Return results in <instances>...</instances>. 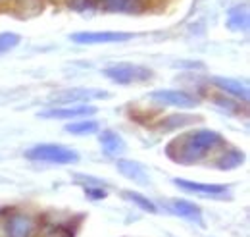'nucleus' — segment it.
Masks as SVG:
<instances>
[{
	"label": "nucleus",
	"instance_id": "f257e3e1",
	"mask_svg": "<svg viewBox=\"0 0 250 237\" xmlns=\"http://www.w3.org/2000/svg\"><path fill=\"white\" fill-rule=\"evenodd\" d=\"M221 143V135L214 129H192L175 137L167 147L166 154L177 164H194L206 156L212 148Z\"/></svg>",
	"mask_w": 250,
	"mask_h": 237
},
{
	"label": "nucleus",
	"instance_id": "f03ea898",
	"mask_svg": "<svg viewBox=\"0 0 250 237\" xmlns=\"http://www.w3.org/2000/svg\"><path fill=\"white\" fill-rule=\"evenodd\" d=\"M25 158L33 162H46V164H75L79 162V154L77 150L63 145H52V143H44V145H35L25 152Z\"/></svg>",
	"mask_w": 250,
	"mask_h": 237
},
{
	"label": "nucleus",
	"instance_id": "7ed1b4c3",
	"mask_svg": "<svg viewBox=\"0 0 250 237\" xmlns=\"http://www.w3.org/2000/svg\"><path fill=\"white\" fill-rule=\"evenodd\" d=\"M104 75L120 85H131V83H143L152 77V70L145 66H133V64H116L104 70Z\"/></svg>",
	"mask_w": 250,
	"mask_h": 237
},
{
	"label": "nucleus",
	"instance_id": "20e7f679",
	"mask_svg": "<svg viewBox=\"0 0 250 237\" xmlns=\"http://www.w3.org/2000/svg\"><path fill=\"white\" fill-rule=\"evenodd\" d=\"M133 33L125 31H79L73 33L69 39L75 45H108V43H125L133 39Z\"/></svg>",
	"mask_w": 250,
	"mask_h": 237
},
{
	"label": "nucleus",
	"instance_id": "39448f33",
	"mask_svg": "<svg viewBox=\"0 0 250 237\" xmlns=\"http://www.w3.org/2000/svg\"><path fill=\"white\" fill-rule=\"evenodd\" d=\"M110 93L102 89H91V87H71V89H62L52 95V100L71 104V102H89V100H98V98H108Z\"/></svg>",
	"mask_w": 250,
	"mask_h": 237
},
{
	"label": "nucleus",
	"instance_id": "423d86ee",
	"mask_svg": "<svg viewBox=\"0 0 250 237\" xmlns=\"http://www.w3.org/2000/svg\"><path fill=\"white\" fill-rule=\"evenodd\" d=\"M150 98L160 104H167V106H175V108H196L198 106L196 96H192L187 91L158 89L150 93Z\"/></svg>",
	"mask_w": 250,
	"mask_h": 237
},
{
	"label": "nucleus",
	"instance_id": "0eeeda50",
	"mask_svg": "<svg viewBox=\"0 0 250 237\" xmlns=\"http://www.w3.org/2000/svg\"><path fill=\"white\" fill-rule=\"evenodd\" d=\"M93 114H96V108L91 106V104H75V106H60V108H52V110H42V112H39V118L75 119L93 116Z\"/></svg>",
	"mask_w": 250,
	"mask_h": 237
},
{
	"label": "nucleus",
	"instance_id": "6e6552de",
	"mask_svg": "<svg viewBox=\"0 0 250 237\" xmlns=\"http://www.w3.org/2000/svg\"><path fill=\"white\" fill-rule=\"evenodd\" d=\"M173 183L187 193H196V195H204V197H223L229 191L227 185H219V183H200V181H188V179L179 178L173 179Z\"/></svg>",
	"mask_w": 250,
	"mask_h": 237
},
{
	"label": "nucleus",
	"instance_id": "1a4fd4ad",
	"mask_svg": "<svg viewBox=\"0 0 250 237\" xmlns=\"http://www.w3.org/2000/svg\"><path fill=\"white\" fill-rule=\"evenodd\" d=\"M116 168L118 172L125 176L127 179L139 183V185H148L150 183V178H148V172L145 170V166L137 160H125V158H120L116 160Z\"/></svg>",
	"mask_w": 250,
	"mask_h": 237
},
{
	"label": "nucleus",
	"instance_id": "9d476101",
	"mask_svg": "<svg viewBox=\"0 0 250 237\" xmlns=\"http://www.w3.org/2000/svg\"><path fill=\"white\" fill-rule=\"evenodd\" d=\"M6 234L8 237H31L35 234V222L27 214H14L6 222Z\"/></svg>",
	"mask_w": 250,
	"mask_h": 237
},
{
	"label": "nucleus",
	"instance_id": "9b49d317",
	"mask_svg": "<svg viewBox=\"0 0 250 237\" xmlns=\"http://www.w3.org/2000/svg\"><path fill=\"white\" fill-rule=\"evenodd\" d=\"M167 210L173 212L175 216H181V218H187V220H192L200 226H204V218H202V210L198 205L190 203L187 199H171L167 201Z\"/></svg>",
	"mask_w": 250,
	"mask_h": 237
},
{
	"label": "nucleus",
	"instance_id": "f8f14e48",
	"mask_svg": "<svg viewBox=\"0 0 250 237\" xmlns=\"http://www.w3.org/2000/svg\"><path fill=\"white\" fill-rule=\"evenodd\" d=\"M214 85L221 89L223 93H227V95H231V96H235V98H239V100H243V102H249V85L247 83H243V81H237V79H231V77H219L216 75L214 79Z\"/></svg>",
	"mask_w": 250,
	"mask_h": 237
},
{
	"label": "nucleus",
	"instance_id": "ddd939ff",
	"mask_svg": "<svg viewBox=\"0 0 250 237\" xmlns=\"http://www.w3.org/2000/svg\"><path fill=\"white\" fill-rule=\"evenodd\" d=\"M98 141H100V147L106 154L110 156H120L125 150V141L124 137L114 131V129H104L100 135H98Z\"/></svg>",
	"mask_w": 250,
	"mask_h": 237
},
{
	"label": "nucleus",
	"instance_id": "4468645a",
	"mask_svg": "<svg viewBox=\"0 0 250 237\" xmlns=\"http://www.w3.org/2000/svg\"><path fill=\"white\" fill-rule=\"evenodd\" d=\"M77 226L69 222H46L41 230V237H75Z\"/></svg>",
	"mask_w": 250,
	"mask_h": 237
},
{
	"label": "nucleus",
	"instance_id": "2eb2a0df",
	"mask_svg": "<svg viewBox=\"0 0 250 237\" xmlns=\"http://www.w3.org/2000/svg\"><path fill=\"white\" fill-rule=\"evenodd\" d=\"M227 27L231 31H247L249 29V8L247 4H239L229 10Z\"/></svg>",
	"mask_w": 250,
	"mask_h": 237
},
{
	"label": "nucleus",
	"instance_id": "dca6fc26",
	"mask_svg": "<svg viewBox=\"0 0 250 237\" xmlns=\"http://www.w3.org/2000/svg\"><path fill=\"white\" fill-rule=\"evenodd\" d=\"M245 162V152H241L239 148H227V152H223L218 158L216 166L219 170H233V168H239L241 164Z\"/></svg>",
	"mask_w": 250,
	"mask_h": 237
},
{
	"label": "nucleus",
	"instance_id": "f3484780",
	"mask_svg": "<svg viewBox=\"0 0 250 237\" xmlns=\"http://www.w3.org/2000/svg\"><path fill=\"white\" fill-rule=\"evenodd\" d=\"M100 6L106 12L129 14V12H135L141 6V0H100Z\"/></svg>",
	"mask_w": 250,
	"mask_h": 237
},
{
	"label": "nucleus",
	"instance_id": "a211bd4d",
	"mask_svg": "<svg viewBox=\"0 0 250 237\" xmlns=\"http://www.w3.org/2000/svg\"><path fill=\"white\" fill-rule=\"evenodd\" d=\"M198 118L194 116H187V114H169L167 118H164L160 121V129L162 131H171V129H181L188 123L196 121Z\"/></svg>",
	"mask_w": 250,
	"mask_h": 237
},
{
	"label": "nucleus",
	"instance_id": "6ab92c4d",
	"mask_svg": "<svg viewBox=\"0 0 250 237\" xmlns=\"http://www.w3.org/2000/svg\"><path fill=\"white\" fill-rule=\"evenodd\" d=\"M98 121L94 119H81V121H71L65 125V131L71 135H93L98 131Z\"/></svg>",
	"mask_w": 250,
	"mask_h": 237
},
{
	"label": "nucleus",
	"instance_id": "aec40b11",
	"mask_svg": "<svg viewBox=\"0 0 250 237\" xmlns=\"http://www.w3.org/2000/svg\"><path fill=\"white\" fill-rule=\"evenodd\" d=\"M124 199L127 201H131L135 207H139L141 210H145V212H150V214H156L158 212V207L148 199V197H145V195H141V193H133V191H124Z\"/></svg>",
	"mask_w": 250,
	"mask_h": 237
},
{
	"label": "nucleus",
	"instance_id": "412c9836",
	"mask_svg": "<svg viewBox=\"0 0 250 237\" xmlns=\"http://www.w3.org/2000/svg\"><path fill=\"white\" fill-rule=\"evenodd\" d=\"M20 41H21V37H20L18 33H10V31L0 33V54H4V52H8V50L16 48V47L20 45Z\"/></svg>",
	"mask_w": 250,
	"mask_h": 237
},
{
	"label": "nucleus",
	"instance_id": "4be33fe9",
	"mask_svg": "<svg viewBox=\"0 0 250 237\" xmlns=\"http://www.w3.org/2000/svg\"><path fill=\"white\" fill-rule=\"evenodd\" d=\"M67 8L73 12H91L96 8V0H65Z\"/></svg>",
	"mask_w": 250,
	"mask_h": 237
},
{
	"label": "nucleus",
	"instance_id": "5701e85b",
	"mask_svg": "<svg viewBox=\"0 0 250 237\" xmlns=\"http://www.w3.org/2000/svg\"><path fill=\"white\" fill-rule=\"evenodd\" d=\"M85 195L91 199V201H102L108 197V191L102 189V187H91V185H85Z\"/></svg>",
	"mask_w": 250,
	"mask_h": 237
}]
</instances>
